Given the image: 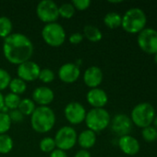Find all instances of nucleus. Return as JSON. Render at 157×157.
I'll use <instances>...</instances> for the list:
<instances>
[{"label": "nucleus", "instance_id": "obj_1", "mask_svg": "<svg viewBox=\"0 0 157 157\" xmlns=\"http://www.w3.org/2000/svg\"><path fill=\"white\" fill-rule=\"evenodd\" d=\"M2 51L5 59L11 64L19 65L27 61H30L34 47L32 41L26 35L16 32L11 33L4 39Z\"/></svg>", "mask_w": 157, "mask_h": 157}, {"label": "nucleus", "instance_id": "obj_2", "mask_svg": "<svg viewBox=\"0 0 157 157\" xmlns=\"http://www.w3.org/2000/svg\"><path fill=\"white\" fill-rule=\"evenodd\" d=\"M56 114L50 107L38 106L31 115V126L38 133L49 132L56 124Z\"/></svg>", "mask_w": 157, "mask_h": 157}, {"label": "nucleus", "instance_id": "obj_3", "mask_svg": "<svg viewBox=\"0 0 157 157\" xmlns=\"http://www.w3.org/2000/svg\"><path fill=\"white\" fill-rule=\"evenodd\" d=\"M147 17L145 12L138 7H133L126 11L122 17L121 27L130 34L140 33L145 29Z\"/></svg>", "mask_w": 157, "mask_h": 157}, {"label": "nucleus", "instance_id": "obj_4", "mask_svg": "<svg viewBox=\"0 0 157 157\" xmlns=\"http://www.w3.org/2000/svg\"><path fill=\"white\" fill-rule=\"evenodd\" d=\"M87 129L93 132L105 130L111 122V116L105 109H92L86 113L84 121Z\"/></svg>", "mask_w": 157, "mask_h": 157}, {"label": "nucleus", "instance_id": "obj_5", "mask_svg": "<svg viewBox=\"0 0 157 157\" xmlns=\"http://www.w3.org/2000/svg\"><path fill=\"white\" fill-rule=\"evenodd\" d=\"M155 118V110L153 105L148 102H143L136 105L130 115L132 124L140 128H146L152 125Z\"/></svg>", "mask_w": 157, "mask_h": 157}, {"label": "nucleus", "instance_id": "obj_6", "mask_svg": "<svg viewBox=\"0 0 157 157\" xmlns=\"http://www.w3.org/2000/svg\"><path fill=\"white\" fill-rule=\"evenodd\" d=\"M41 34L43 41L48 46L54 48H57L63 45L67 39L65 29L57 22L45 24L42 29Z\"/></svg>", "mask_w": 157, "mask_h": 157}, {"label": "nucleus", "instance_id": "obj_7", "mask_svg": "<svg viewBox=\"0 0 157 157\" xmlns=\"http://www.w3.org/2000/svg\"><path fill=\"white\" fill-rule=\"evenodd\" d=\"M78 133L71 126L61 127L55 135V143L57 149L62 151H68L75 147L77 144Z\"/></svg>", "mask_w": 157, "mask_h": 157}, {"label": "nucleus", "instance_id": "obj_8", "mask_svg": "<svg viewBox=\"0 0 157 157\" xmlns=\"http://www.w3.org/2000/svg\"><path fill=\"white\" fill-rule=\"evenodd\" d=\"M36 15L44 24L56 22L59 17L58 6L53 0H43L36 6Z\"/></svg>", "mask_w": 157, "mask_h": 157}, {"label": "nucleus", "instance_id": "obj_9", "mask_svg": "<svg viewBox=\"0 0 157 157\" xmlns=\"http://www.w3.org/2000/svg\"><path fill=\"white\" fill-rule=\"evenodd\" d=\"M139 47L148 54L157 53V30L151 28H145L138 35Z\"/></svg>", "mask_w": 157, "mask_h": 157}, {"label": "nucleus", "instance_id": "obj_10", "mask_svg": "<svg viewBox=\"0 0 157 157\" xmlns=\"http://www.w3.org/2000/svg\"><path fill=\"white\" fill-rule=\"evenodd\" d=\"M86 113L85 107L78 101L69 102L64 109V116L71 125H79L85 121Z\"/></svg>", "mask_w": 157, "mask_h": 157}, {"label": "nucleus", "instance_id": "obj_11", "mask_svg": "<svg viewBox=\"0 0 157 157\" xmlns=\"http://www.w3.org/2000/svg\"><path fill=\"white\" fill-rule=\"evenodd\" d=\"M41 72V67L39 64L31 60L27 61L17 67V75L18 77L23 80L25 83L34 82L39 78V75Z\"/></svg>", "mask_w": 157, "mask_h": 157}, {"label": "nucleus", "instance_id": "obj_12", "mask_svg": "<svg viewBox=\"0 0 157 157\" xmlns=\"http://www.w3.org/2000/svg\"><path fill=\"white\" fill-rule=\"evenodd\" d=\"M111 129L118 136L129 135L132 130V121L126 114H117L111 120Z\"/></svg>", "mask_w": 157, "mask_h": 157}, {"label": "nucleus", "instance_id": "obj_13", "mask_svg": "<svg viewBox=\"0 0 157 157\" xmlns=\"http://www.w3.org/2000/svg\"><path fill=\"white\" fill-rule=\"evenodd\" d=\"M58 77L65 84H73L81 76V68L75 63H66L58 69Z\"/></svg>", "mask_w": 157, "mask_h": 157}, {"label": "nucleus", "instance_id": "obj_14", "mask_svg": "<svg viewBox=\"0 0 157 157\" xmlns=\"http://www.w3.org/2000/svg\"><path fill=\"white\" fill-rule=\"evenodd\" d=\"M32 101L42 107H49V105L54 101L55 93L54 91L45 86L36 87L32 92Z\"/></svg>", "mask_w": 157, "mask_h": 157}, {"label": "nucleus", "instance_id": "obj_15", "mask_svg": "<svg viewBox=\"0 0 157 157\" xmlns=\"http://www.w3.org/2000/svg\"><path fill=\"white\" fill-rule=\"evenodd\" d=\"M83 82L84 84L92 88H97L103 82L104 74L100 67L93 65L88 67L83 73Z\"/></svg>", "mask_w": 157, "mask_h": 157}, {"label": "nucleus", "instance_id": "obj_16", "mask_svg": "<svg viewBox=\"0 0 157 157\" xmlns=\"http://www.w3.org/2000/svg\"><path fill=\"white\" fill-rule=\"evenodd\" d=\"M86 100L93 109H104L108 102V96L102 88H92L87 92Z\"/></svg>", "mask_w": 157, "mask_h": 157}, {"label": "nucleus", "instance_id": "obj_17", "mask_svg": "<svg viewBox=\"0 0 157 157\" xmlns=\"http://www.w3.org/2000/svg\"><path fill=\"white\" fill-rule=\"evenodd\" d=\"M119 149L127 155H135L140 151V143L131 135H125L118 140Z\"/></svg>", "mask_w": 157, "mask_h": 157}, {"label": "nucleus", "instance_id": "obj_18", "mask_svg": "<svg viewBox=\"0 0 157 157\" xmlns=\"http://www.w3.org/2000/svg\"><path fill=\"white\" fill-rule=\"evenodd\" d=\"M97 141L96 133L91 130H84L79 135L77 139V144L83 150H89L93 148Z\"/></svg>", "mask_w": 157, "mask_h": 157}, {"label": "nucleus", "instance_id": "obj_19", "mask_svg": "<svg viewBox=\"0 0 157 157\" xmlns=\"http://www.w3.org/2000/svg\"><path fill=\"white\" fill-rule=\"evenodd\" d=\"M83 37L86 38L89 41L92 42H98L103 38V33L99 28L93 25H86L83 28Z\"/></svg>", "mask_w": 157, "mask_h": 157}, {"label": "nucleus", "instance_id": "obj_20", "mask_svg": "<svg viewBox=\"0 0 157 157\" xmlns=\"http://www.w3.org/2000/svg\"><path fill=\"white\" fill-rule=\"evenodd\" d=\"M104 23L110 29H118L121 26L122 17L120 14H118L117 12H109L105 16Z\"/></svg>", "mask_w": 157, "mask_h": 157}, {"label": "nucleus", "instance_id": "obj_21", "mask_svg": "<svg viewBox=\"0 0 157 157\" xmlns=\"http://www.w3.org/2000/svg\"><path fill=\"white\" fill-rule=\"evenodd\" d=\"M8 88L10 90V93L20 96V95H22V94H24L26 92V90H27V83H25L23 80H21L19 77H15V78L11 79V81L9 83V86H8Z\"/></svg>", "mask_w": 157, "mask_h": 157}, {"label": "nucleus", "instance_id": "obj_22", "mask_svg": "<svg viewBox=\"0 0 157 157\" xmlns=\"http://www.w3.org/2000/svg\"><path fill=\"white\" fill-rule=\"evenodd\" d=\"M13 24L10 18L7 17H0V38L6 39L12 33Z\"/></svg>", "mask_w": 157, "mask_h": 157}, {"label": "nucleus", "instance_id": "obj_23", "mask_svg": "<svg viewBox=\"0 0 157 157\" xmlns=\"http://www.w3.org/2000/svg\"><path fill=\"white\" fill-rule=\"evenodd\" d=\"M35 103L31 98H23L20 100L18 109L22 113L23 116H31L35 110Z\"/></svg>", "mask_w": 157, "mask_h": 157}, {"label": "nucleus", "instance_id": "obj_24", "mask_svg": "<svg viewBox=\"0 0 157 157\" xmlns=\"http://www.w3.org/2000/svg\"><path fill=\"white\" fill-rule=\"evenodd\" d=\"M14 147L13 139L8 134H1L0 135V154L7 155L12 151Z\"/></svg>", "mask_w": 157, "mask_h": 157}, {"label": "nucleus", "instance_id": "obj_25", "mask_svg": "<svg viewBox=\"0 0 157 157\" xmlns=\"http://www.w3.org/2000/svg\"><path fill=\"white\" fill-rule=\"evenodd\" d=\"M20 97L13 94V93H7L6 96H4V102H5V107L8 109V110H14V109H18L19 105L20 103Z\"/></svg>", "mask_w": 157, "mask_h": 157}, {"label": "nucleus", "instance_id": "obj_26", "mask_svg": "<svg viewBox=\"0 0 157 157\" xmlns=\"http://www.w3.org/2000/svg\"><path fill=\"white\" fill-rule=\"evenodd\" d=\"M75 12H76V9L71 3H64L61 6H58L59 17L65 19H69L73 17L75 15Z\"/></svg>", "mask_w": 157, "mask_h": 157}, {"label": "nucleus", "instance_id": "obj_27", "mask_svg": "<svg viewBox=\"0 0 157 157\" xmlns=\"http://www.w3.org/2000/svg\"><path fill=\"white\" fill-rule=\"evenodd\" d=\"M39 147H40V150L43 153H45V154H50L55 149H56L55 140L52 137H44V138H43L41 140L40 144H39Z\"/></svg>", "mask_w": 157, "mask_h": 157}, {"label": "nucleus", "instance_id": "obj_28", "mask_svg": "<svg viewBox=\"0 0 157 157\" xmlns=\"http://www.w3.org/2000/svg\"><path fill=\"white\" fill-rule=\"evenodd\" d=\"M12 121L9 118L8 113L0 112V135L6 134L11 128Z\"/></svg>", "mask_w": 157, "mask_h": 157}, {"label": "nucleus", "instance_id": "obj_29", "mask_svg": "<svg viewBox=\"0 0 157 157\" xmlns=\"http://www.w3.org/2000/svg\"><path fill=\"white\" fill-rule=\"evenodd\" d=\"M55 77L56 75L53 70L49 68H43V69H41L38 79L43 84H50L55 80Z\"/></svg>", "mask_w": 157, "mask_h": 157}, {"label": "nucleus", "instance_id": "obj_30", "mask_svg": "<svg viewBox=\"0 0 157 157\" xmlns=\"http://www.w3.org/2000/svg\"><path fill=\"white\" fill-rule=\"evenodd\" d=\"M142 136H143V140H145L148 143L155 142V141H156L157 130L155 127H152V126L146 127V128L143 129Z\"/></svg>", "mask_w": 157, "mask_h": 157}, {"label": "nucleus", "instance_id": "obj_31", "mask_svg": "<svg viewBox=\"0 0 157 157\" xmlns=\"http://www.w3.org/2000/svg\"><path fill=\"white\" fill-rule=\"evenodd\" d=\"M11 79L10 74L6 70L0 68V92L8 87Z\"/></svg>", "mask_w": 157, "mask_h": 157}, {"label": "nucleus", "instance_id": "obj_32", "mask_svg": "<svg viewBox=\"0 0 157 157\" xmlns=\"http://www.w3.org/2000/svg\"><path fill=\"white\" fill-rule=\"evenodd\" d=\"M73 6L75 7L76 10L79 11H84L88 9L91 6V1L90 0H73L71 2Z\"/></svg>", "mask_w": 157, "mask_h": 157}, {"label": "nucleus", "instance_id": "obj_33", "mask_svg": "<svg viewBox=\"0 0 157 157\" xmlns=\"http://www.w3.org/2000/svg\"><path fill=\"white\" fill-rule=\"evenodd\" d=\"M9 118L11 120L12 122H21L24 119V116L22 115V113L19 110V109H14V110H10L8 112Z\"/></svg>", "mask_w": 157, "mask_h": 157}, {"label": "nucleus", "instance_id": "obj_34", "mask_svg": "<svg viewBox=\"0 0 157 157\" xmlns=\"http://www.w3.org/2000/svg\"><path fill=\"white\" fill-rule=\"evenodd\" d=\"M83 39H84V37H83L82 33L75 32V33H72L68 37V41L71 44H73V45H78V44H80L83 40Z\"/></svg>", "mask_w": 157, "mask_h": 157}, {"label": "nucleus", "instance_id": "obj_35", "mask_svg": "<svg viewBox=\"0 0 157 157\" xmlns=\"http://www.w3.org/2000/svg\"><path fill=\"white\" fill-rule=\"evenodd\" d=\"M49 157H68V155L66 154L65 151H62L56 148L52 153L49 154Z\"/></svg>", "mask_w": 157, "mask_h": 157}, {"label": "nucleus", "instance_id": "obj_36", "mask_svg": "<svg viewBox=\"0 0 157 157\" xmlns=\"http://www.w3.org/2000/svg\"><path fill=\"white\" fill-rule=\"evenodd\" d=\"M74 157H92V155H91V153H90L88 150L81 149V150H79V151L75 154Z\"/></svg>", "mask_w": 157, "mask_h": 157}, {"label": "nucleus", "instance_id": "obj_37", "mask_svg": "<svg viewBox=\"0 0 157 157\" xmlns=\"http://www.w3.org/2000/svg\"><path fill=\"white\" fill-rule=\"evenodd\" d=\"M5 107V102H4V95L0 92V112Z\"/></svg>", "mask_w": 157, "mask_h": 157}, {"label": "nucleus", "instance_id": "obj_38", "mask_svg": "<svg viewBox=\"0 0 157 157\" xmlns=\"http://www.w3.org/2000/svg\"><path fill=\"white\" fill-rule=\"evenodd\" d=\"M153 123L155 124V127L157 128V117H155V120H154Z\"/></svg>", "mask_w": 157, "mask_h": 157}, {"label": "nucleus", "instance_id": "obj_39", "mask_svg": "<svg viewBox=\"0 0 157 157\" xmlns=\"http://www.w3.org/2000/svg\"><path fill=\"white\" fill-rule=\"evenodd\" d=\"M122 1H109V3H112V4H118V3H121Z\"/></svg>", "mask_w": 157, "mask_h": 157}, {"label": "nucleus", "instance_id": "obj_40", "mask_svg": "<svg viewBox=\"0 0 157 157\" xmlns=\"http://www.w3.org/2000/svg\"><path fill=\"white\" fill-rule=\"evenodd\" d=\"M155 63L157 64V53L155 54Z\"/></svg>", "mask_w": 157, "mask_h": 157}, {"label": "nucleus", "instance_id": "obj_41", "mask_svg": "<svg viewBox=\"0 0 157 157\" xmlns=\"http://www.w3.org/2000/svg\"><path fill=\"white\" fill-rule=\"evenodd\" d=\"M156 141H157V136H156Z\"/></svg>", "mask_w": 157, "mask_h": 157}]
</instances>
